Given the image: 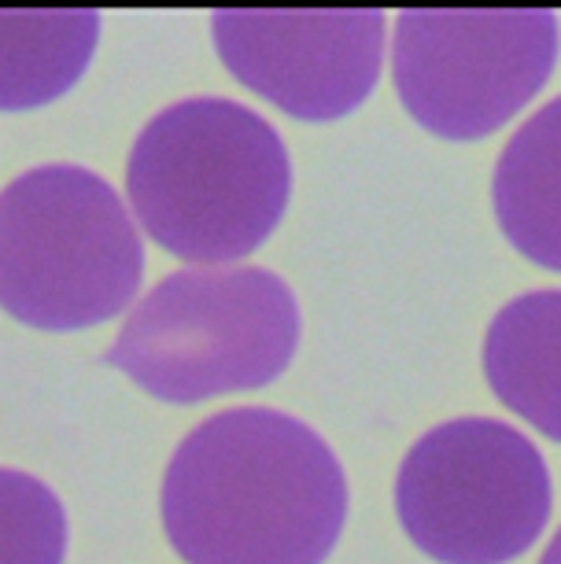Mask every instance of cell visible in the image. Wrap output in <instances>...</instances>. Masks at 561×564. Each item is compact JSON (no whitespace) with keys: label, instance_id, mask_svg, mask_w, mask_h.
<instances>
[{"label":"cell","instance_id":"obj_4","mask_svg":"<svg viewBox=\"0 0 561 564\" xmlns=\"http://www.w3.org/2000/svg\"><path fill=\"white\" fill-rule=\"evenodd\" d=\"M300 347V303L270 270H182L159 281L108 350L148 395L193 402L267 388Z\"/></svg>","mask_w":561,"mask_h":564},{"label":"cell","instance_id":"obj_2","mask_svg":"<svg viewBox=\"0 0 561 564\" xmlns=\"http://www.w3.org/2000/svg\"><path fill=\"white\" fill-rule=\"evenodd\" d=\"M126 193L144 232L174 259L237 262L262 248L289 210V148L245 104L193 97L141 130Z\"/></svg>","mask_w":561,"mask_h":564},{"label":"cell","instance_id":"obj_7","mask_svg":"<svg viewBox=\"0 0 561 564\" xmlns=\"http://www.w3.org/2000/svg\"><path fill=\"white\" fill-rule=\"evenodd\" d=\"M385 12H218L211 34L240 85L300 122H336L377 89Z\"/></svg>","mask_w":561,"mask_h":564},{"label":"cell","instance_id":"obj_8","mask_svg":"<svg viewBox=\"0 0 561 564\" xmlns=\"http://www.w3.org/2000/svg\"><path fill=\"white\" fill-rule=\"evenodd\" d=\"M484 377L506 410L561 443V289L528 292L495 314Z\"/></svg>","mask_w":561,"mask_h":564},{"label":"cell","instance_id":"obj_3","mask_svg":"<svg viewBox=\"0 0 561 564\" xmlns=\"http://www.w3.org/2000/svg\"><path fill=\"white\" fill-rule=\"evenodd\" d=\"M144 243L119 193L86 166H34L0 193V306L41 333H78L133 303Z\"/></svg>","mask_w":561,"mask_h":564},{"label":"cell","instance_id":"obj_6","mask_svg":"<svg viewBox=\"0 0 561 564\" xmlns=\"http://www.w3.org/2000/svg\"><path fill=\"white\" fill-rule=\"evenodd\" d=\"M558 52L554 12L410 8L391 37V74L421 130L443 141H481L543 89Z\"/></svg>","mask_w":561,"mask_h":564},{"label":"cell","instance_id":"obj_12","mask_svg":"<svg viewBox=\"0 0 561 564\" xmlns=\"http://www.w3.org/2000/svg\"><path fill=\"white\" fill-rule=\"evenodd\" d=\"M539 564H561V528H558V535L550 539V546L543 557H539Z\"/></svg>","mask_w":561,"mask_h":564},{"label":"cell","instance_id":"obj_11","mask_svg":"<svg viewBox=\"0 0 561 564\" xmlns=\"http://www.w3.org/2000/svg\"><path fill=\"white\" fill-rule=\"evenodd\" d=\"M67 509L56 491L19 468H0V564H63Z\"/></svg>","mask_w":561,"mask_h":564},{"label":"cell","instance_id":"obj_10","mask_svg":"<svg viewBox=\"0 0 561 564\" xmlns=\"http://www.w3.org/2000/svg\"><path fill=\"white\" fill-rule=\"evenodd\" d=\"M97 12H0V111L67 97L93 63Z\"/></svg>","mask_w":561,"mask_h":564},{"label":"cell","instance_id":"obj_5","mask_svg":"<svg viewBox=\"0 0 561 564\" xmlns=\"http://www.w3.org/2000/svg\"><path fill=\"white\" fill-rule=\"evenodd\" d=\"M536 443L492 417H458L410 446L396 480L399 524L440 564H510L550 520Z\"/></svg>","mask_w":561,"mask_h":564},{"label":"cell","instance_id":"obj_9","mask_svg":"<svg viewBox=\"0 0 561 564\" xmlns=\"http://www.w3.org/2000/svg\"><path fill=\"white\" fill-rule=\"evenodd\" d=\"M492 199L503 237L528 262L561 273V97L506 141Z\"/></svg>","mask_w":561,"mask_h":564},{"label":"cell","instance_id":"obj_1","mask_svg":"<svg viewBox=\"0 0 561 564\" xmlns=\"http://www.w3.org/2000/svg\"><path fill=\"white\" fill-rule=\"evenodd\" d=\"M344 520L330 443L270 406L207 417L163 476V528L185 564H325Z\"/></svg>","mask_w":561,"mask_h":564}]
</instances>
